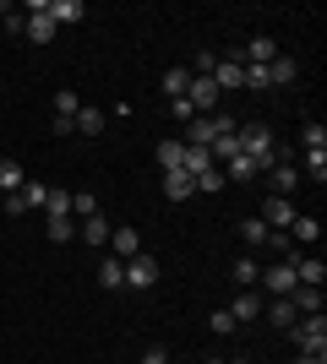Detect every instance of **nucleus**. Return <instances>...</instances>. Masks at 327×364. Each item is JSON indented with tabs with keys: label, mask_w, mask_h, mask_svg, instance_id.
Here are the masks:
<instances>
[{
	"label": "nucleus",
	"mask_w": 327,
	"mask_h": 364,
	"mask_svg": "<svg viewBox=\"0 0 327 364\" xmlns=\"http://www.w3.org/2000/svg\"><path fill=\"white\" fill-rule=\"evenodd\" d=\"M234 141H240V158H251V164H256V174H267L273 164H284V147L273 141V125H262V120L240 125V131H234Z\"/></svg>",
	"instance_id": "f257e3e1"
},
{
	"label": "nucleus",
	"mask_w": 327,
	"mask_h": 364,
	"mask_svg": "<svg viewBox=\"0 0 327 364\" xmlns=\"http://www.w3.org/2000/svg\"><path fill=\"white\" fill-rule=\"evenodd\" d=\"M289 332H295V348L306 359H327V321L322 316H300Z\"/></svg>",
	"instance_id": "f03ea898"
},
{
	"label": "nucleus",
	"mask_w": 327,
	"mask_h": 364,
	"mask_svg": "<svg viewBox=\"0 0 327 364\" xmlns=\"http://www.w3.org/2000/svg\"><path fill=\"white\" fill-rule=\"evenodd\" d=\"M218 131H234V120L224 114V109H218V114H197V120L186 125V147H207Z\"/></svg>",
	"instance_id": "7ed1b4c3"
},
{
	"label": "nucleus",
	"mask_w": 327,
	"mask_h": 364,
	"mask_svg": "<svg viewBox=\"0 0 327 364\" xmlns=\"http://www.w3.org/2000/svg\"><path fill=\"white\" fill-rule=\"evenodd\" d=\"M186 104L197 109V114H218L224 92H218V82H213V76H191V87H186Z\"/></svg>",
	"instance_id": "20e7f679"
},
{
	"label": "nucleus",
	"mask_w": 327,
	"mask_h": 364,
	"mask_svg": "<svg viewBox=\"0 0 327 364\" xmlns=\"http://www.w3.org/2000/svg\"><path fill=\"white\" fill-rule=\"evenodd\" d=\"M273 299H289L295 294V261H273V267H262V277H256Z\"/></svg>",
	"instance_id": "39448f33"
},
{
	"label": "nucleus",
	"mask_w": 327,
	"mask_h": 364,
	"mask_svg": "<svg viewBox=\"0 0 327 364\" xmlns=\"http://www.w3.org/2000/svg\"><path fill=\"white\" fill-rule=\"evenodd\" d=\"M22 38H33V44H49V38H55V16H49V0H33V6H28V28H22Z\"/></svg>",
	"instance_id": "423d86ee"
},
{
	"label": "nucleus",
	"mask_w": 327,
	"mask_h": 364,
	"mask_svg": "<svg viewBox=\"0 0 327 364\" xmlns=\"http://www.w3.org/2000/svg\"><path fill=\"white\" fill-rule=\"evenodd\" d=\"M153 283H158V261L147 256V250L125 261V289H153Z\"/></svg>",
	"instance_id": "0eeeda50"
},
{
	"label": "nucleus",
	"mask_w": 327,
	"mask_h": 364,
	"mask_svg": "<svg viewBox=\"0 0 327 364\" xmlns=\"http://www.w3.org/2000/svg\"><path fill=\"white\" fill-rule=\"evenodd\" d=\"M256 218H262L267 228H289V223H295L300 213H295V201H289V196H267V207H262Z\"/></svg>",
	"instance_id": "6e6552de"
},
{
	"label": "nucleus",
	"mask_w": 327,
	"mask_h": 364,
	"mask_svg": "<svg viewBox=\"0 0 327 364\" xmlns=\"http://www.w3.org/2000/svg\"><path fill=\"white\" fill-rule=\"evenodd\" d=\"M213 82H218V92H234L240 82H246V60H240V55L218 60V65H213Z\"/></svg>",
	"instance_id": "1a4fd4ad"
},
{
	"label": "nucleus",
	"mask_w": 327,
	"mask_h": 364,
	"mask_svg": "<svg viewBox=\"0 0 327 364\" xmlns=\"http://www.w3.org/2000/svg\"><path fill=\"white\" fill-rule=\"evenodd\" d=\"M109 256H120V261L142 256V234L137 228H109Z\"/></svg>",
	"instance_id": "9d476101"
},
{
	"label": "nucleus",
	"mask_w": 327,
	"mask_h": 364,
	"mask_svg": "<svg viewBox=\"0 0 327 364\" xmlns=\"http://www.w3.org/2000/svg\"><path fill=\"white\" fill-rule=\"evenodd\" d=\"M77 240H88L93 250H104V245H109V218H104V213L82 218V223H77Z\"/></svg>",
	"instance_id": "9b49d317"
},
{
	"label": "nucleus",
	"mask_w": 327,
	"mask_h": 364,
	"mask_svg": "<svg viewBox=\"0 0 327 364\" xmlns=\"http://www.w3.org/2000/svg\"><path fill=\"white\" fill-rule=\"evenodd\" d=\"M164 196H170V201H186V196H197V180H191L186 168H170V174H164Z\"/></svg>",
	"instance_id": "f8f14e48"
},
{
	"label": "nucleus",
	"mask_w": 327,
	"mask_h": 364,
	"mask_svg": "<svg viewBox=\"0 0 327 364\" xmlns=\"http://www.w3.org/2000/svg\"><path fill=\"white\" fill-rule=\"evenodd\" d=\"M289 304H295L300 316H322V289H311V283H295V294H289Z\"/></svg>",
	"instance_id": "ddd939ff"
},
{
	"label": "nucleus",
	"mask_w": 327,
	"mask_h": 364,
	"mask_svg": "<svg viewBox=\"0 0 327 364\" xmlns=\"http://www.w3.org/2000/svg\"><path fill=\"white\" fill-rule=\"evenodd\" d=\"M289 82H300V60H267V87H289Z\"/></svg>",
	"instance_id": "4468645a"
},
{
	"label": "nucleus",
	"mask_w": 327,
	"mask_h": 364,
	"mask_svg": "<svg viewBox=\"0 0 327 364\" xmlns=\"http://www.w3.org/2000/svg\"><path fill=\"white\" fill-rule=\"evenodd\" d=\"M240 60H246V65H267V60H279V49H273V38H267V33H256Z\"/></svg>",
	"instance_id": "2eb2a0df"
},
{
	"label": "nucleus",
	"mask_w": 327,
	"mask_h": 364,
	"mask_svg": "<svg viewBox=\"0 0 327 364\" xmlns=\"http://www.w3.org/2000/svg\"><path fill=\"white\" fill-rule=\"evenodd\" d=\"M71 131H82V136H98V131H104V109H98V104H82V109H77V120H71Z\"/></svg>",
	"instance_id": "dca6fc26"
},
{
	"label": "nucleus",
	"mask_w": 327,
	"mask_h": 364,
	"mask_svg": "<svg viewBox=\"0 0 327 364\" xmlns=\"http://www.w3.org/2000/svg\"><path fill=\"white\" fill-rule=\"evenodd\" d=\"M229 316H234V326H240V321H256V316H262V294H256V289H246L240 299L229 304Z\"/></svg>",
	"instance_id": "f3484780"
},
{
	"label": "nucleus",
	"mask_w": 327,
	"mask_h": 364,
	"mask_svg": "<svg viewBox=\"0 0 327 364\" xmlns=\"http://www.w3.org/2000/svg\"><path fill=\"white\" fill-rule=\"evenodd\" d=\"M322 277H327V267L316 256H295V283H311V289H322Z\"/></svg>",
	"instance_id": "a211bd4d"
},
{
	"label": "nucleus",
	"mask_w": 327,
	"mask_h": 364,
	"mask_svg": "<svg viewBox=\"0 0 327 364\" xmlns=\"http://www.w3.org/2000/svg\"><path fill=\"white\" fill-rule=\"evenodd\" d=\"M98 283H104V289H125V261L104 256V261H98Z\"/></svg>",
	"instance_id": "6ab92c4d"
},
{
	"label": "nucleus",
	"mask_w": 327,
	"mask_h": 364,
	"mask_svg": "<svg viewBox=\"0 0 327 364\" xmlns=\"http://www.w3.org/2000/svg\"><path fill=\"white\" fill-rule=\"evenodd\" d=\"M234 131H240V125H234ZM234 131H218V136L207 141V152H213V164H229L234 152H240V141H234Z\"/></svg>",
	"instance_id": "aec40b11"
},
{
	"label": "nucleus",
	"mask_w": 327,
	"mask_h": 364,
	"mask_svg": "<svg viewBox=\"0 0 327 364\" xmlns=\"http://www.w3.org/2000/svg\"><path fill=\"white\" fill-rule=\"evenodd\" d=\"M180 168H186L191 180H202L207 168H218V164H213V152H207V147H186V164H180Z\"/></svg>",
	"instance_id": "412c9836"
},
{
	"label": "nucleus",
	"mask_w": 327,
	"mask_h": 364,
	"mask_svg": "<svg viewBox=\"0 0 327 364\" xmlns=\"http://www.w3.org/2000/svg\"><path fill=\"white\" fill-rule=\"evenodd\" d=\"M49 16H55V28H61V22H82L88 6H82V0H49Z\"/></svg>",
	"instance_id": "4be33fe9"
},
{
	"label": "nucleus",
	"mask_w": 327,
	"mask_h": 364,
	"mask_svg": "<svg viewBox=\"0 0 327 364\" xmlns=\"http://www.w3.org/2000/svg\"><path fill=\"white\" fill-rule=\"evenodd\" d=\"M186 87H191V71H186V65H170V71H164V92H170V104H175V98H186Z\"/></svg>",
	"instance_id": "5701e85b"
},
{
	"label": "nucleus",
	"mask_w": 327,
	"mask_h": 364,
	"mask_svg": "<svg viewBox=\"0 0 327 364\" xmlns=\"http://www.w3.org/2000/svg\"><path fill=\"white\" fill-rule=\"evenodd\" d=\"M186 164V141H158V168L170 174V168Z\"/></svg>",
	"instance_id": "b1692460"
},
{
	"label": "nucleus",
	"mask_w": 327,
	"mask_h": 364,
	"mask_svg": "<svg viewBox=\"0 0 327 364\" xmlns=\"http://www.w3.org/2000/svg\"><path fill=\"white\" fill-rule=\"evenodd\" d=\"M22 180H28V174H22V164H16V158H0V191L11 196V191H22Z\"/></svg>",
	"instance_id": "393cba45"
},
{
	"label": "nucleus",
	"mask_w": 327,
	"mask_h": 364,
	"mask_svg": "<svg viewBox=\"0 0 327 364\" xmlns=\"http://www.w3.org/2000/svg\"><path fill=\"white\" fill-rule=\"evenodd\" d=\"M224 180H234V185H246V180H256V164H251V158H240V152H234L229 164H224Z\"/></svg>",
	"instance_id": "a878e982"
},
{
	"label": "nucleus",
	"mask_w": 327,
	"mask_h": 364,
	"mask_svg": "<svg viewBox=\"0 0 327 364\" xmlns=\"http://www.w3.org/2000/svg\"><path fill=\"white\" fill-rule=\"evenodd\" d=\"M267 174H273V191H279V196H289V191H295V185H300L295 164H273V168H267Z\"/></svg>",
	"instance_id": "bb28decb"
},
{
	"label": "nucleus",
	"mask_w": 327,
	"mask_h": 364,
	"mask_svg": "<svg viewBox=\"0 0 327 364\" xmlns=\"http://www.w3.org/2000/svg\"><path fill=\"white\" fill-rule=\"evenodd\" d=\"M267 234H273V228H267L262 218H246V223H240V240H246L251 250H262V245H267Z\"/></svg>",
	"instance_id": "cd10ccee"
},
{
	"label": "nucleus",
	"mask_w": 327,
	"mask_h": 364,
	"mask_svg": "<svg viewBox=\"0 0 327 364\" xmlns=\"http://www.w3.org/2000/svg\"><path fill=\"white\" fill-rule=\"evenodd\" d=\"M289 240L316 245V240H322V223H316V218H295V223H289Z\"/></svg>",
	"instance_id": "c85d7f7f"
},
{
	"label": "nucleus",
	"mask_w": 327,
	"mask_h": 364,
	"mask_svg": "<svg viewBox=\"0 0 327 364\" xmlns=\"http://www.w3.org/2000/svg\"><path fill=\"white\" fill-rule=\"evenodd\" d=\"M300 147H306V152H327V125L311 120L306 131H300Z\"/></svg>",
	"instance_id": "c756f323"
},
{
	"label": "nucleus",
	"mask_w": 327,
	"mask_h": 364,
	"mask_svg": "<svg viewBox=\"0 0 327 364\" xmlns=\"http://www.w3.org/2000/svg\"><path fill=\"white\" fill-rule=\"evenodd\" d=\"M256 277H262L256 256H240V261H234V283H240V289H256Z\"/></svg>",
	"instance_id": "7c9ffc66"
},
{
	"label": "nucleus",
	"mask_w": 327,
	"mask_h": 364,
	"mask_svg": "<svg viewBox=\"0 0 327 364\" xmlns=\"http://www.w3.org/2000/svg\"><path fill=\"white\" fill-rule=\"evenodd\" d=\"M77 109H82V98H77L71 87L55 92V120H77Z\"/></svg>",
	"instance_id": "2f4dec72"
},
{
	"label": "nucleus",
	"mask_w": 327,
	"mask_h": 364,
	"mask_svg": "<svg viewBox=\"0 0 327 364\" xmlns=\"http://www.w3.org/2000/svg\"><path fill=\"white\" fill-rule=\"evenodd\" d=\"M16 196H22V207L33 213V207H44V201H49V185H38V180H22V191H16Z\"/></svg>",
	"instance_id": "473e14b6"
},
{
	"label": "nucleus",
	"mask_w": 327,
	"mask_h": 364,
	"mask_svg": "<svg viewBox=\"0 0 327 364\" xmlns=\"http://www.w3.org/2000/svg\"><path fill=\"white\" fill-rule=\"evenodd\" d=\"M93 213H98V196H93V191H71V218L82 223V218H93Z\"/></svg>",
	"instance_id": "72a5a7b5"
},
{
	"label": "nucleus",
	"mask_w": 327,
	"mask_h": 364,
	"mask_svg": "<svg viewBox=\"0 0 327 364\" xmlns=\"http://www.w3.org/2000/svg\"><path fill=\"white\" fill-rule=\"evenodd\" d=\"M49 240H55V245L77 240V218H49Z\"/></svg>",
	"instance_id": "f704fd0d"
},
{
	"label": "nucleus",
	"mask_w": 327,
	"mask_h": 364,
	"mask_svg": "<svg viewBox=\"0 0 327 364\" xmlns=\"http://www.w3.org/2000/svg\"><path fill=\"white\" fill-rule=\"evenodd\" d=\"M49 218H71V191H49Z\"/></svg>",
	"instance_id": "c9c22d12"
},
{
	"label": "nucleus",
	"mask_w": 327,
	"mask_h": 364,
	"mask_svg": "<svg viewBox=\"0 0 327 364\" xmlns=\"http://www.w3.org/2000/svg\"><path fill=\"white\" fill-rule=\"evenodd\" d=\"M295 321H300L295 304H289V299H273V326H295Z\"/></svg>",
	"instance_id": "e433bc0d"
},
{
	"label": "nucleus",
	"mask_w": 327,
	"mask_h": 364,
	"mask_svg": "<svg viewBox=\"0 0 327 364\" xmlns=\"http://www.w3.org/2000/svg\"><path fill=\"white\" fill-rule=\"evenodd\" d=\"M207 326H213L218 337H229V332H234V316H229V310H213V316H207Z\"/></svg>",
	"instance_id": "4c0bfd02"
},
{
	"label": "nucleus",
	"mask_w": 327,
	"mask_h": 364,
	"mask_svg": "<svg viewBox=\"0 0 327 364\" xmlns=\"http://www.w3.org/2000/svg\"><path fill=\"white\" fill-rule=\"evenodd\" d=\"M306 168H311L316 185H322V180H327V152H306Z\"/></svg>",
	"instance_id": "58836bf2"
},
{
	"label": "nucleus",
	"mask_w": 327,
	"mask_h": 364,
	"mask_svg": "<svg viewBox=\"0 0 327 364\" xmlns=\"http://www.w3.org/2000/svg\"><path fill=\"white\" fill-rule=\"evenodd\" d=\"M197 191H224V168H207L202 180H197Z\"/></svg>",
	"instance_id": "ea45409f"
},
{
	"label": "nucleus",
	"mask_w": 327,
	"mask_h": 364,
	"mask_svg": "<svg viewBox=\"0 0 327 364\" xmlns=\"http://www.w3.org/2000/svg\"><path fill=\"white\" fill-rule=\"evenodd\" d=\"M170 114H175V120H186V125H191V120H197V109H191V104H186V98H175V104H170Z\"/></svg>",
	"instance_id": "a19ab883"
},
{
	"label": "nucleus",
	"mask_w": 327,
	"mask_h": 364,
	"mask_svg": "<svg viewBox=\"0 0 327 364\" xmlns=\"http://www.w3.org/2000/svg\"><path fill=\"white\" fill-rule=\"evenodd\" d=\"M22 28H28V16H22V11H11V6H6V33H22Z\"/></svg>",
	"instance_id": "79ce46f5"
},
{
	"label": "nucleus",
	"mask_w": 327,
	"mask_h": 364,
	"mask_svg": "<svg viewBox=\"0 0 327 364\" xmlns=\"http://www.w3.org/2000/svg\"><path fill=\"white\" fill-rule=\"evenodd\" d=\"M142 364H170V353H164V348H147V353H142Z\"/></svg>",
	"instance_id": "37998d69"
},
{
	"label": "nucleus",
	"mask_w": 327,
	"mask_h": 364,
	"mask_svg": "<svg viewBox=\"0 0 327 364\" xmlns=\"http://www.w3.org/2000/svg\"><path fill=\"white\" fill-rule=\"evenodd\" d=\"M295 364H322V359H306V353H300V359H295Z\"/></svg>",
	"instance_id": "c03bdc74"
},
{
	"label": "nucleus",
	"mask_w": 327,
	"mask_h": 364,
	"mask_svg": "<svg viewBox=\"0 0 327 364\" xmlns=\"http://www.w3.org/2000/svg\"><path fill=\"white\" fill-rule=\"evenodd\" d=\"M202 364H229V359H218V353H213V359H202Z\"/></svg>",
	"instance_id": "a18cd8bd"
}]
</instances>
